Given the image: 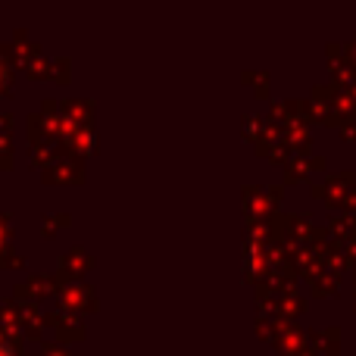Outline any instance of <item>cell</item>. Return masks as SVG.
<instances>
[{"mask_svg":"<svg viewBox=\"0 0 356 356\" xmlns=\"http://www.w3.org/2000/svg\"><path fill=\"white\" fill-rule=\"evenodd\" d=\"M0 356H16V353H13V347L6 344V341H0Z\"/></svg>","mask_w":356,"mask_h":356,"instance_id":"obj_1","label":"cell"}]
</instances>
